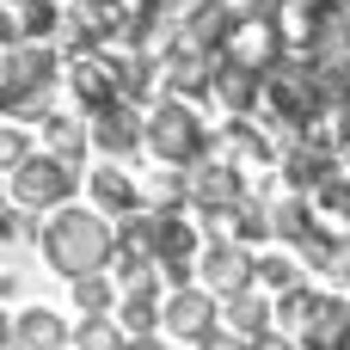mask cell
<instances>
[{
	"label": "cell",
	"mask_w": 350,
	"mask_h": 350,
	"mask_svg": "<svg viewBox=\"0 0 350 350\" xmlns=\"http://www.w3.org/2000/svg\"><path fill=\"white\" fill-rule=\"evenodd\" d=\"M332 0H271V25L283 37V55H320Z\"/></svg>",
	"instance_id": "7"
},
{
	"label": "cell",
	"mask_w": 350,
	"mask_h": 350,
	"mask_svg": "<svg viewBox=\"0 0 350 350\" xmlns=\"http://www.w3.org/2000/svg\"><path fill=\"white\" fill-rule=\"evenodd\" d=\"M68 295H74V314L80 320H98V314H117V283H111V271H92V277H74L68 283Z\"/></svg>",
	"instance_id": "17"
},
{
	"label": "cell",
	"mask_w": 350,
	"mask_h": 350,
	"mask_svg": "<svg viewBox=\"0 0 350 350\" xmlns=\"http://www.w3.org/2000/svg\"><path fill=\"white\" fill-rule=\"evenodd\" d=\"M129 350H172V338H160V332H148V338H129Z\"/></svg>",
	"instance_id": "24"
},
{
	"label": "cell",
	"mask_w": 350,
	"mask_h": 350,
	"mask_svg": "<svg viewBox=\"0 0 350 350\" xmlns=\"http://www.w3.org/2000/svg\"><path fill=\"white\" fill-rule=\"evenodd\" d=\"M320 295L326 289H308V283H295V289H283V295H271V308H277V332H301L308 320H314V308H320Z\"/></svg>",
	"instance_id": "19"
},
{
	"label": "cell",
	"mask_w": 350,
	"mask_h": 350,
	"mask_svg": "<svg viewBox=\"0 0 350 350\" xmlns=\"http://www.w3.org/2000/svg\"><path fill=\"white\" fill-rule=\"evenodd\" d=\"M215 326H221V295H209L203 283L166 295V338L172 345H203Z\"/></svg>",
	"instance_id": "9"
},
{
	"label": "cell",
	"mask_w": 350,
	"mask_h": 350,
	"mask_svg": "<svg viewBox=\"0 0 350 350\" xmlns=\"http://www.w3.org/2000/svg\"><path fill=\"white\" fill-rule=\"evenodd\" d=\"M43 148L86 166V148H92V117H68V111H49L43 117Z\"/></svg>",
	"instance_id": "16"
},
{
	"label": "cell",
	"mask_w": 350,
	"mask_h": 350,
	"mask_svg": "<svg viewBox=\"0 0 350 350\" xmlns=\"http://www.w3.org/2000/svg\"><path fill=\"white\" fill-rule=\"evenodd\" d=\"M197 283L209 295H240V289L258 283V252L240 246V240H228V234H215L203 246V258H197Z\"/></svg>",
	"instance_id": "5"
},
{
	"label": "cell",
	"mask_w": 350,
	"mask_h": 350,
	"mask_svg": "<svg viewBox=\"0 0 350 350\" xmlns=\"http://www.w3.org/2000/svg\"><path fill=\"white\" fill-rule=\"evenodd\" d=\"M74 191H80V166L74 160H62V154H25L12 172H6V197L25 209V215H55V209H68L74 203Z\"/></svg>",
	"instance_id": "2"
},
{
	"label": "cell",
	"mask_w": 350,
	"mask_h": 350,
	"mask_svg": "<svg viewBox=\"0 0 350 350\" xmlns=\"http://www.w3.org/2000/svg\"><path fill=\"white\" fill-rule=\"evenodd\" d=\"M25 154H31V135H25L18 123H0V178H6Z\"/></svg>",
	"instance_id": "21"
},
{
	"label": "cell",
	"mask_w": 350,
	"mask_h": 350,
	"mask_svg": "<svg viewBox=\"0 0 350 350\" xmlns=\"http://www.w3.org/2000/svg\"><path fill=\"white\" fill-rule=\"evenodd\" d=\"M209 123L197 117V105L191 98H160V105H148V154L160 160V166H191V160H203L209 154Z\"/></svg>",
	"instance_id": "3"
},
{
	"label": "cell",
	"mask_w": 350,
	"mask_h": 350,
	"mask_svg": "<svg viewBox=\"0 0 350 350\" xmlns=\"http://www.w3.org/2000/svg\"><path fill=\"white\" fill-rule=\"evenodd\" d=\"M117 326H123L129 338L166 332V301H160V283H135V289H123V301H117Z\"/></svg>",
	"instance_id": "15"
},
{
	"label": "cell",
	"mask_w": 350,
	"mask_h": 350,
	"mask_svg": "<svg viewBox=\"0 0 350 350\" xmlns=\"http://www.w3.org/2000/svg\"><path fill=\"white\" fill-rule=\"evenodd\" d=\"M295 283H308V265H301L295 246L258 252V289H265V295H283V289H295Z\"/></svg>",
	"instance_id": "18"
},
{
	"label": "cell",
	"mask_w": 350,
	"mask_h": 350,
	"mask_svg": "<svg viewBox=\"0 0 350 350\" xmlns=\"http://www.w3.org/2000/svg\"><path fill=\"white\" fill-rule=\"evenodd\" d=\"M12 350H74V326L55 308L31 301V308L12 314Z\"/></svg>",
	"instance_id": "11"
},
{
	"label": "cell",
	"mask_w": 350,
	"mask_h": 350,
	"mask_svg": "<svg viewBox=\"0 0 350 350\" xmlns=\"http://www.w3.org/2000/svg\"><path fill=\"white\" fill-rule=\"evenodd\" d=\"M86 197H92V209H105L111 221H123V215H135L148 197H142V178L123 166V160H98L92 172H86Z\"/></svg>",
	"instance_id": "10"
},
{
	"label": "cell",
	"mask_w": 350,
	"mask_h": 350,
	"mask_svg": "<svg viewBox=\"0 0 350 350\" xmlns=\"http://www.w3.org/2000/svg\"><path fill=\"white\" fill-rule=\"evenodd\" d=\"M185 172H191V209H197V215H221V209H234V203L246 197V172L228 166L221 154H203V160H191Z\"/></svg>",
	"instance_id": "6"
},
{
	"label": "cell",
	"mask_w": 350,
	"mask_h": 350,
	"mask_svg": "<svg viewBox=\"0 0 350 350\" xmlns=\"http://www.w3.org/2000/svg\"><path fill=\"white\" fill-rule=\"evenodd\" d=\"M74 350H129V332L117 326V314H98L74 326Z\"/></svg>",
	"instance_id": "20"
},
{
	"label": "cell",
	"mask_w": 350,
	"mask_h": 350,
	"mask_svg": "<svg viewBox=\"0 0 350 350\" xmlns=\"http://www.w3.org/2000/svg\"><path fill=\"white\" fill-rule=\"evenodd\" d=\"M228 240H240V246H265V240H277V228H271V197H240L234 209H221V215H209Z\"/></svg>",
	"instance_id": "14"
},
{
	"label": "cell",
	"mask_w": 350,
	"mask_h": 350,
	"mask_svg": "<svg viewBox=\"0 0 350 350\" xmlns=\"http://www.w3.org/2000/svg\"><path fill=\"white\" fill-rule=\"evenodd\" d=\"M295 345L301 350H350V295H320V308H314V320L295 332Z\"/></svg>",
	"instance_id": "12"
},
{
	"label": "cell",
	"mask_w": 350,
	"mask_h": 350,
	"mask_svg": "<svg viewBox=\"0 0 350 350\" xmlns=\"http://www.w3.org/2000/svg\"><path fill=\"white\" fill-rule=\"evenodd\" d=\"M197 350H246V338H234L228 326H215V332H209V338H203Z\"/></svg>",
	"instance_id": "22"
},
{
	"label": "cell",
	"mask_w": 350,
	"mask_h": 350,
	"mask_svg": "<svg viewBox=\"0 0 350 350\" xmlns=\"http://www.w3.org/2000/svg\"><path fill=\"white\" fill-rule=\"evenodd\" d=\"M37 252H43V265L55 271V277H92V271H111V258H117V228H111V215L105 209H80V203H68V209H55L37 234Z\"/></svg>",
	"instance_id": "1"
},
{
	"label": "cell",
	"mask_w": 350,
	"mask_h": 350,
	"mask_svg": "<svg viewBox=\"0 0 350 350\" xmlns=\"http://www.w3.org/2000/svg\"><path fill=\"white\" fill-rule=\"evenodd\" d=\"M0 350H12V314L0 308Z\"/></svg>",
	"instance_id": "25"
},
{
	"label": "cell",
	"mask_w": 350,
	"mask_h": 350,
	"mask_svg": "<svg viewBox=\"0 0 350 350\" xmlns=\"http://www.w3.org/2000/svg\"><path fill=\"white\" fill-rule=\"evenodd\" d=\"M221 326L234 332V338H265V332H277V308H271V295L252 283V289H240V295H221Z\"/></svg>",
	"instance_id": "13"
},
{
	"label": "cell",
	"mask_w": 350,
	"mask_h": 350,
	"mask_svg": "<svg viewBox=\"0 0 350 350\" xmlns=\"http://www.w3.org/2000/svg\"><path fill=\"white\" fill-rule=\"evenodd\" d=\"M246 350H301V345H295L289 332H265V338H252Z\"/></svg>",
	"instance_id": "23"
},
{
	"label": "cell",
	"mask_w": 350,
	"mask_h": 350,
	"mask_svg": "<svg viewBox=\"0 0 350 350\" xmlns=\"http://www.w3.org/2000/svg\"><path fill=\"white\" fill-rule=\"evenodd\" d=\"M92 148H98L105 160H129L135 148H148V111L129 105V98L92 111Z\"/></svg>",
	"instance_id": "8"
},
{
	"label": "cell",
	"mask_w": 350,
	"mask_h": 350,
	"mask_svg": "<svg viewBox=\"0 0 350 350\" xmlns=\"http://www.w3.org/2000/svg\"><path fill=\"white\" fill-rule=\"evenodd\" d=\"M68 92L80 98V111H105L123 98V49H80L68 55Z\"/></svg>",
	"instance_id": "4"
}]
</instances>
